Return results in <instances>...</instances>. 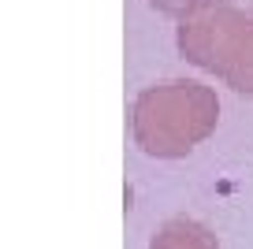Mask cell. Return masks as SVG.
<instances>
[{"mask_svg":"<svg viewBox=\"0 0 253 249\" xmlns=\"http://www.w3.org/2000/svg\"><path fill=\"white\" fill-rule=\"evenodd\" d=\"M216 126V97L198 82H160L138 97L134 138L153 156H186Z\"/></svg>","mask_w":253,"mask_h":249,"instance_id":"1","label":"cell"},{"mask_svg":"<svg viewBox=\"0 0 253 249\" xmlns=\"http://www.w3.org/2000/svg\"><path fill=\"white\" fill-rule=\"evenodd\" d=\"M149 249H220L216 234L198 219H171L153 234Z\"/></svg>","mask_w":253,"mask_h":249,"instance_id":"2","label":"cell"}]
</instances>
